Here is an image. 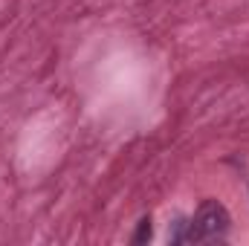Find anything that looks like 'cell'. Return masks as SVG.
I'll use <instances>...</instances> for the list:
<instances>
[{"label":"cell","mask_w":249,"mask_h":246,"mask_svg":"<svg viewBox=\"0 0 249 246\" xmlns=\"http://www.w3.org/2000/svg\"><path fill=\"white\" fill-rule=\"evenodd\" d=\"M194 226V241H206V238H220L226 229H229V211L214 203V200H206L200 206V211L194 214L191 220Z\"/></svg>","instance_id":"cell-1"},{"label":"cell","mask_w":249,"mask_h":246,"mask_svg":"<svg viewBox=\"0 0 249 246\" xmlns=\"http://www.w3.org/2000/svg\"><path fill=\"white\" fill-rule=\"evenodd\" d=\"M148 238H151V220L145 217V220L139 223V232L133 235V244H142V241H148Z\"/></svg>","instance_id":"cell-2"}]
</instances>
